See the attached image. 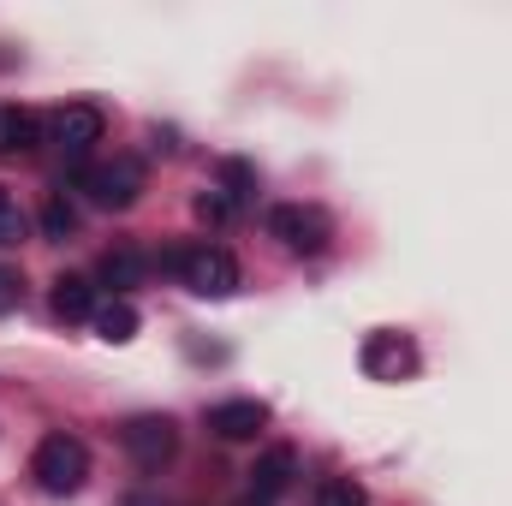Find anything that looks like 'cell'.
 I'll use <instances>...</instances> for the list:
<instances>
[{"mask_svg": "<svg viewBox=\"0 0 512 506\" xmlns=\"http://www.w3.org/2000/svg\"><path fill=\"white\" fill-rule=\"evenodd\" d=\"M30 477L42 483V495H78L90 483V447L66 429L42 435L36 441V459H30Z\"/></svg>", "mask_w": 512, "mask_h": 506, "instance_id": "cell-1", "label": "cell"}, {"mask_svg": "<svg viewBox=\"0 0 512 506\" xmlns=\"http://www.w3.org/2000/svg\"><path fill=\"white\" fill-rule=\"evenodd\" d=\"M72 191H84V203H90V209H114V215H120V209L137 203V191H143V161H137V155L90 161V167H78Z\"/></svg>", "mask_w": 512, "mask_h": 506, "instance_id": "cell-2", "label": "cell"}, {"mask_svg": "<svg viewBox=\"0 0 512 506\" xmlns=\"http://www.w3.org/2000/svg\"><path fill=\"white\" fill-rule=\"evenodd\" d=\"M179 280L197 298H233L239 292V262L221 245H191V251H179Z\"/></svg>", "mask_w": 512, "mask_h": 506, "instance_id": "cell-3", "label": "cell"}, {"mask_svg": "<svg viewBox=\"0 0 512 506\" xmlns=\"http://www.w3.org/2000/svg\"><path fill=\"white\" fill-rule=\"evenodd\" d=\"M268 233H274L292 256H322L328 251V239H334V221H328L322 209L280 203V209H268Z\"/></svg>", "mask_w": 512, "mask_h": 506, "instance_id": "cell-4", "label": "cell"}, {"mask_svg": "<svg viewBox=\"0 0 512 506\" xmlns=\"http://www.w3.org/2000/svg\"><path fill=\"white\" fill-rule=\"evenodd\" d=\"M48 137H54V149H60L66 161H84V155L108 137V114H102L96 102H66V108L48 120Z\"/></svg>", "mask_w": 512, "mask_h": 506, "instance_id": "cell-5", "label": "cell"}, {"mask_svg": "<svg viewBox=\"0 0 512 506\" xmlns=\"http://www.w3.org/2000/svg\"><path fill=\"white\" fill-rule=\"evenodd\" d=\"M120 441H126V453H131L137 471H161V465L179 453V429H173V417H161V411L131 417L126 429H120Z\"/></svg>", "mask_w": 512, "mask_h": 506, "instance_id": "cell-6", "label": "cell"}, {"mask_svg": "<svg viewBox=\"0 0 512 506\" xmlns=\"http://www.w3.org/2000/svg\"><path fill=\"white\" fill-rule=\"evenodd\" d=\"M203 423H209L215 441H256L268 429V405L262 399H221V405L203 411Z\"/></svg>", "mask_w": 512, "mask_h": 506, "instance_id": "cell-7", "label": "cell"}, {"mask_svg": "<svg viewBox=\"0 0 512 506\" xmlns=\"http://www.w3.org/2000/svg\"><path fill=\"white\" fill-rule=\"evenodd\" d=\"M292 477H298V453H292V447H268V453L251 465V495L280 501V495L292 489Z\"/></svg>", "mask_w": 512, "mask_h": 506, "instance_id": "cell-8", "label": "cell"}, {"mask_svg": "<svg viewBox=\"0 0 512 506\" xmlns=\"http://www.w3.org/2000/svg\"><path fill=\"white\" fill-rule=\"evenodd\" d=\"M143 274H149V256L131 251V245H114V251L96 262V280L120 298V292H131V286H143Z\"/></svg>", "mask_w": 512, "mask_h": 506, "instance_id": "cell-9", "label": "cell"}, {"mask_svg": "<svg viewBox=\"0 0 512 506\" xmlns=\"http://www.w3.org/2000/svg\"><path fill=\"white\" fill-rule=\"evenodd\" d=\"M54 316H60V322H90V316H96V280L60 274V280H54Z\"/></svg>", "mask_w": 512, "mask_h": 506, "instance_id": "cell-10", "label": "cell"}, {"mask_svg": "<svg viewBox=\"0 0 512 506\" xmlns=\"http://www.w3.org/2000/svg\"><path fill=\"white\" fill-rule=\"evenodd\" d=\"M36 137H42L36 114H24V108L0 102V161H6V155H30V149H36Z\"/></svg>", "mask_w": 512, "mask_h": 506, "instance_id": "cell-11", "label": "cell"}, {"mask_svg": "<svg viewBox=\"0 0 512 506\" xmlns=\"http://www.w3.org/2000/svg\"><path fill=\"white\" fill-rule=\"evenodd\" d=\"M417 358H411V346L399 340V334H376L370 346H364V370L370 376H399V370H411Z\"/></svg>", "mask_w": 512, "mask_h": 506, "instance_id": "cell-12", "label": "cell"}, {"mask_svg": "<svg viewBox=\"0 0 512 506\" xmlns=\"http://www.w3.org/2000/svg\"><path fill=\"white\" fill-rule=\"evenodd\" d=\"M96 334H102L108 346H126V340H137V310H131L126 298L102 304V310H96Z\"/></svg>", "mask_w": 512, "mask_h": 506, "instance_id": "cell-13", "label": "cell"}, {"mask_svg": "<svg viewBox=\"0 0 512 506\" xmlns=\"http://www.w3.org/2000/svg\"><path fill=\"white\" fill-rule=\"evenodd\" d=\"M215 191H221L233 209H239V203H251V197H256V167H251V161H221V185H215Z\"/></svg>", "mask_w": 512, "mask_h": 506, "instance_id": "cell-14", "label": "cell"}, {"mask_svg": "<svg viewBox=\"0 0 512 506\" xmlns=\"http://www.w3.org/2000/svg\"><path fill=\"white\" fill-rule=\"evenodd\" d=\"M42 233H48V239H72V233H78V209H72L66 191H48V203H42Z\"/></svg>", "mask_w": 512, "mask_h": 506, "instance_id": "cell-15", "label": "cell"}, {"mask_svg": "<svg viewBox=\"0 0 512 506\" xmlns=\"http://www.w3.org/2000/svg\"><path fill=\"white\" fill-rule=\"evenodd\" d=\"M24 233H30V221H24V209H18V197L0 185V251H12V245H24Z\"/></svg>", "mask_w": 512, "mask_h": 506, "instance_id": "cell-16", "label": "cell"}, {"mask_svg": "<svg viewBox=\"0 0 512 506\" xmlns=\"http://www.w3.org/2000/svg\"><path fill=\"white\" fill-rule=\"evenodd\" d=\"M316 506H364V489H358L352 477H328V483L316 489Z\"/></svg>", "mask_w": 512, "mask_h": 506, "instance_id": "cell-17", "label": "cell"}, {"mask_svg": "<svg viewBox=\"0 0 512 506\" xmlns=\"http://www.w3.org/2000/svg\"><path fill=\"white\" fill-rule=\"evenodd\" d=\"M197 221H209V227H221V221H233V203H227L221 191H203V197H197Z\"/></svg>", "mask_w": 512, "mask_h": 506, "instance_id": "cell-18", "label": "cell"}, {"mask_svg": "<svg viewBox=\"0 0 512 506\" xmlns=\"http://www.w3.org/2000/svg\"><path fill=\"white\" fill-rule=\"evenodd\" d=\"M24 304V280H18V268H0V316H12Z\"/></svg>", "mask_w": 512, "mask_h": 506, "instance_id": "cell-19", "label": "cell"}, {"mask_svg": "<svg viewBox=\"0 0 512 506\" xmlns=\"http://www.w3.org/2000/svg\"><path fill=\"white\" fill-rule=\"evenodd\" d=\"M126 506H173V501H161V495H126Z\"/></svg>", "mask_w": 512, "mask_h": 506, "instance_id": "cell-20", "label": "cell"}, {"mask_svg": "<svg viewBox=\"0 0 512 506\" xmlns=\"http://www.w3.org/2000/svg\"><path fill=\"white\" fill-rule=\"evenodd\" d=\"M239 506H274V501H262V495H251V501H239Z\"/></svg>", "mask_w": 512, "mask_h": 506, "instance_id": "cell-21", "label": "cell"}]
</instances>
